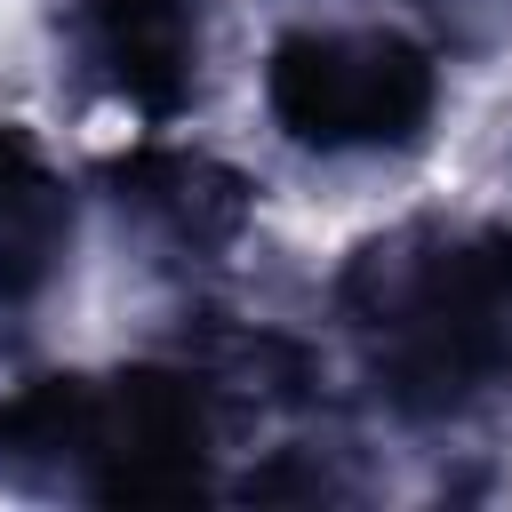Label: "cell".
I'll list each match as a JSON object with an SVG mask.
<instances>
[{"instance_id":"cell-3","label":"cell","mask_w":512,"mask_h":512,"mask_svg":"<svg viewBox=\"0 0 512 512\" xmlns=\"http://www.w3.org/2000/svg\"><path fill=\"white\" fill-rule=\"evenodd\" d=\"M264 112L296 152H416L440 112V56L392 24H296L264 56Z\"/></svg>"},{"instance_id":"cell-5","label":"cell","mask_w":512,"mask_h":512,"mask_svg":"<svg viewBox=\"0 0 512 512\" xmlns=\"http://www.w3.org/2000/svg\"><path fill=\"white\" fill-rule=\"evenodd\" d=\"M104 192L120 208V224H136L160 256L176 264H216L224 248H240L248 216H256V184L192 144H136L104 168Z\"/></svg>"},{"instance_id":"cell-1","label":"cell","mask_w":512,"mask_h":512,"mask_svg":"<svg viewBox=\"0 0 512 512\" xmlns=\"http://www.w3.org/2000/svg\"><path fill=\"white\" fill-rule=\"evenodd\" d=\"M336 320L360 336L400 416H456L512 392V232L400 224L336 272Z\"/></svg>"},{"instance_id":"cell-4","label":"cell","mask_w":512,"mask_h":512,"mask_svg":"<svg viewBox=\"0 0 512 512\" xmlns=\"http://www.w3.org/2000/svg\"><path fill=\"white\" fill-rule=\"evenodd\" d=\"M56 32L72 64L136 120L168 128L200 104L208 0H56Z\"/></svg>"},{"instance_id":"cell-6","label":"cell","mask_w":512,"mask_h":512,"mask_svg":"<svg viewBox=\"0 0 512 512\" xmlns=\"http://www.w3.org/2000/svg\"><path fill=\"white\" fill-rule=\"evenodd\" d=\"M72 184L32 128L0 120V320H32L72 272Z\"/></svg>"},{"instance_id":"cell-2","label":"cell","mask_w":512,"mask_h":512,"mask_svg":"<svg viewBox=\"0 0 512 512\" xmlns=\"http://www.w3.org/2000/svg\"><path fill=\"white\" fill-rule=\"evenodd\" d=\"M0 488L48 504H192L216 488V408L192 368L32 376L0 400Z\"/></svg>"}]
</instances>
